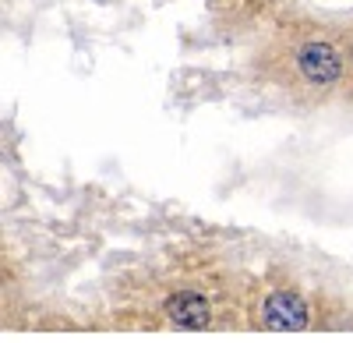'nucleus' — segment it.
I'll list each match as a JSON object with an SVG mask.
<instances>
[{
    "mask_svg": "<svg viewBox=\"0 0 353 343\" xmlns=\"http://www.w3.org/2000/svg\"><path fill=\"white\" fill-rule=\"evenodd\" d=\"M261 326L276 333H301L307 329V301L293 291H272L261 304Z\"/></svg>",
    "mask_w": 353,
    "mask_h": 343,
    "instance_id": "nucleus-1",
    "label": "nucleus"
},
{
    "mask_svg": "<svg viewBox=\"0 0 353 343\" xmlns=\"http://www.w3.org/2000/svg\"><path fill=\"white\" fill-rule=\"evenodd\" d=\"M297 68L304 75V81L311 85H332L339 81L343 75V61H339V50L325 39H314V43H304L297 50Z\"/></svg>",
    "mask_w": 353,
    "mask_h": 343,
    "instance_id": "nucleus-2",
    "label": "nucleus"
},
{
    "mask_svg": "<svg viewBox=\"0 0 353 343\" xmlns=\"http://www.w3.org/2000/svg\"><path fill=\"white\" fill-rule=\"evenodd\" d=\"M166 319L176 329H209L212 308L198 291H176L166 297Z\"/></svg>",
    "mask_w": 353,
    "mask_h": 343,
    "instance_id": "nucleus-3",
    "label": "nucleus"
},
{
    "mask_svg": "<svg viewBox=\"0 0 353 343\" xmlns=\"http://www.w3.org/2000/svg\"><path fill=\"white\" fill-rule=\"evenodd\" d=\"M350 57H353V50H350Z\"/></svg>",
    "mask_w": 353,
    "mask_h": 343,
    "instance_id": "nucleus-4",
    "label": "nucleus"
}]
</instances>
